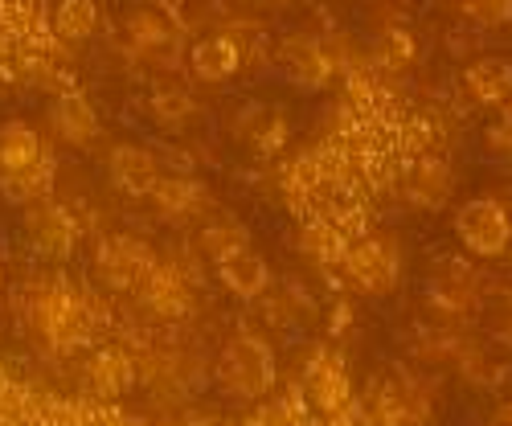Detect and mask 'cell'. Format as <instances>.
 <instances>
[{"instance_id":"obj_1","label":"cell","mask_w":512,"mask_h":426,"mask_svg":"<svg viewBox=\"0 0 512 426\" xmlns=\"http://www.w3.org/2000/svg\"><path fill=\"white\" fill-rule=\"evenodd\" d=\"M29 324L33 332L46 340L58 353H74L82 345H91L95 336V308L82 300V295L62 283V279H46L29 287Z\"/></svg>"},{"instance_id":"obj_30","label":"cell","mask_w":512,"mask_h":426,"mask_svg":"<svg viewBox=\"0 0 512 426\" xmlns=\"http://www.w3.org/2000/svg\"><path fill=\"white\" fill-rule=\"evenodd\" d=\"M484 140H488V152H496V156H512V123H508V119L492 123L488 132H484Z\"/></svg>"},{"instance_id":"obj_7","label":"cell","mask_w":512,"mask_h":426,"mask_svg":"<svg viewBox=\"0 0 512 426\" xmlns=\"http://www.w3.org/2000/svg\"><path fill=\"white\" fill-rule=\"evenodd\" d=\"M279 66H283L291 87H300V91H324L328 78H332L328 46L308 33H287L279 41Z\"/></svg>"},{"instance_id":"obj_3","label":"cell","mask_w":512,"mask_h":426,"mask_svg":"<svg viewBox=\"0 0 512 426\" xmlns=\"http://www.w3.org/2000/svg\"><path fill=\"white\" fill-rule=\"evenodd\" d=\"M455 238L472 259H500L512 242V218L508 209L492 197H472L455 213Z\"/></svg>"},{"instance_id":"obj_9","label":"cell","mask_w":512,"mask_h":426,"mask_svg":"<svg viewBox=\"0 0 512 426\" xmlns=\"http://www.w3.org/2000/svg\"><path fill=\"white\" fill-rule=\"evenodd\" d=\"M107 177L123 197H152L160 181V160L140 144H115L107 156Z\"/></svg>"},{"instance_id":"obj_22","label":"cell","mask_w":512,"mask_h":426,"mask_svg":"<svg viewBox=\"0 0 512 426\" xmlns=\"http://www.w3.org/2000/svg\"><path fill=\"white\" fill-rule=\"evenodd\" d=\"M127 37H132L140 50H168L181 41V25L160 9H136L127 17Z\"/></svg>"},{"instance_id":"obj_18","label":"cell","mask_w":512,"mask_h":426,"mask_svg":"<svg viewBox=\"0 0 512 426\" xmlns=\"http://www.w3.org/2000/svg\"><path fill=\"white\" fill-rule=\"evenodd\" d=\"M82 381H87V390L99 394V398H115L123 394L127 386L136 381V369H132V357L119 353V349H99L87 369H82Z\"/></svg>"},{"instance_id":"obj_15","label":"cell","mask_w":512,"mask_h":426,"mask_svg":"<svg viewBox=\"0 0 512 426\" xmlns=\"http://www.w3.org/2000/svg\"><path fill=\"white\" fill-rule=\"evenodd\" d=\"M218 279L230 295H238V300H259V295H267V287H271V267H267L263 254H254L246 246V250L218 263Z\"/></svg>"},{"instance_id":"obj_24","label":"cell","mask_w":512,"mask_h":426,"mask_svg":"<svg viewBox=\"0 0 512 426\" xmlns=\"http://www.w3.org/2000/svg\"><path fill=\"white\" fill-rule=\"evenodd\" d=\"M95 29H99V5L95 0H58L54 33L62 41H87Z\"/></svg>"},{"instance_id":"obj_2","label":"cell","mask_w":512,"mask_h":426,"mask_svg":"<svg viewBox=\"0 0 512 426\" xmlns=\"http://www.w3.org/2000/svg\"><path fill=\"white\" fill-rule=\"evenodd\" d=\"M213 377H218V390L234 402H259L271 394L279 365H275V349L259 332H238L230 345L218 353V365H213Z\"/></svg>"},{"instance_id":"obj_13","label":"cell","mask_w":512,"mask_h":426,"mask_svg":"<svg viewBox=\"0 0 512 426\" xmlns=\"http://www.w3.org/2000/svg\"><path fill=\"white\" fill-rule=\"evenodd\" d=\"M455 193V173L451 164L439 160V156H422L410 177H406V197L418 205V209H443Z\"/></svg>"},{"instance_id":"obj_6","label":"cell","mask_w":512,"mask_h":426,"mask_svg":"<svg viewBox=\"0 0 512 426\" xmlns=\"http://www.w3.org/2000/svg\"><path fill=\"white\" fill-rule=\"evenodd\" d=\"M25 242L29 250L37 254V259H46V263H66L74 246H78V222L70 218V213L54 201H33L25 205Z\"/></svg>"},{"instance_id":"obj_21","label":"cell","mask_w":512,"mask_h":426,"mask_svg":"<svg viewBox=\"0 0 512 426\" xmlns=\"http://www.w3.org/2000/svg\"><path fill=\"white\" fill-rule=\"evenodd\" d=\"M152 201L160 209V218L164 222H185L193 218V213L209 201L201 181H189V177H160L156 189H152Z\"/></svg>"},{"instance_id":"obj_4","label":"cell","mask_w":512,"mask_h":426,"mask_svg":"<svg viewBox=\"0 0 512 426\" xmlns=\"http://www.w3.org/2000/svg\"><path fill=\"white\" fill-rule=\"evenodd\" d=\"M156 267H160L156 250H152L144 238H132V234L107 238V242L99 246V254H95L99 283L111 287V291H140Z\"/></svg>"},{"instance_id":"obj_28","label":"cell","mask_w":512,"mask_h":426,"mask_svg":"<svg viewBox=\"0 0 512 426\" xmlns=\"http://www.w3.org/2000/svg\"><path fill=\"white\" fill-rule=\"evenodd\" d=\"M459 9L480 29H500L512 21V0H459Z\"/></svg>"},{"instance_id":"obj_26","label":"cell","mask_w":512,"mask_h":426,"mask_svg":"<svg viewBox=\"0 0 512 426\" xmlns=\"http://www.w3.org/2000/svg\"><path fill=\"white\" fill-rule=\"evenodd\" d=\"M414 54H418V46H414V37L406 29H386L373 41V58L386 70H406L414 62Z\"/></svg>"},{"instance_id":"obj_33","label":"cell","mask_w":512,"mask_h":426,"mask_svg":"<svg viewBox=\"0 0 512 426\" xmlns=\"http://www.w3.org/2000/svg\"><path fill=\"white\" fill-rule=\"evenodd\" d=\"M500 107H504V115H500V119H508V123H512V99H508V103H500Z\"/></svg>"},{"instance_id":"obj_5","label":"cell","mask_w":512,"mask_h":426,"mask_svg":"<svg viewBox=\"0 0 512 426\" xmlns=\"http://www.w3.org/2000/svg\"><path fill=\"white\" fill-rule=\"evenodd\" d=\"M345 271L361 295H386L402 283V250L394 238L373 234L345 250Z\"/></svg>"},{"instance_id":"obj_23","label":"cell","mask_w":512,"mask_h":426,"mask_svg":"<svg viewBox=\"0 0 512 426\" xmlns=\"http://www.w3.org/2000/svg\"><path fill=\"white\" fill-rule=\"evenodd\" d=\"M148 115H152L156 127H164V132H181V127L197 115V103H193V95L181 91V87H160V91H152V99H148Z\"/></svg>"},{"instance_id":"obj_34","label":"cell","mask_w":512,"mask_h":426,"mask_svg":"<svg viewBox=\"0 0 512 426\" xmlns=\"http://www.w3.org/2000/svg\"><path fill=\"white\" fill-rule=\"evenodd\" d=\"M0 283H5V263H0Z\"/></svg>"},{"instance_id":"obj_31","label":"cell","mask_w":512,"mask_h":426,"mask_svg":"<svg viewBox=\"0 0 512 426\" xmlns=\"http://www.w3.org/2000/svg\"><path fill=\"white\" fill-rule=\"evenodd\" d=\"M484 426H512V402L496 406V410L488 414V422H484Z\"/></svg>"},{"instance_id":"obj_27","label":"cell","mask_w":512,"mask_h":426,"mask_svg":"<svg viewBox=\"0 0 512 426\" xmlns=\"http://www.w3.org/2000/svg\"><path fill=\"white\" fill-rule=\"evenodd\" d=\"M484 332L492 336V345L512 349V287L496 291L492 300L484 304Z\"/></svg>"},{"instance_id":"obj_19","label":"cell","mask_w":512,"mask_h":426,"mask_svg":"<svg viewBox=\"0 0 512 426\" xmlns=\"http://www.w3.org/2000/svg\"><path fill=\"white\" fill-rule=\"evenodd\" d=\"M140 300H144V308L148 312H156V316H185L189 312V283L173 271V267H156L152 275H148V283L140 287Z\"/></svg>"},{"instance_id":"obj_29","label":"cell","mask_w":512,"mask_h":426,"mask_svg":"<svg viewBox=\"0 0 512 426\" xmlns=\"http://www.w3.org/2000/svg\"><path fill=\"white\" fill-rule=\"evenodd\" d=\"M308 250L316 254V259H340L345 263V250H340V238L332 230H308Z\"/></svg>"},{"instance_id":"obj_17","label":"cell","mask_w":512,"mask_h":426,"mask_svg":"<svg viewBox=\"0 0 512 426\" xmlns=\"http://www.w3.org/2000/svg\"><path fill=\"white\" fill-rule=\"evenodd\" d=\"M463 82H467V91H472L476 103L500 107V103L512 99V62L500 58V54H488V58H480V62L467 66Z\"/></svg>"},{"instance_id":"obj_11","label":"cell","mask_w":512,"mask_h":426,"mask_svg":"<svg viewBox=\"0 0 512 426\" xmlns=\"http://www.w3.org/2000/svg\"><path fill=\"white\" fill-rule=\"evenodd\" d=\"M377 414L386 426H426V418H431V402H426V394L414 386L410 377H390L386 386H381Z\"/></svg>"},{"instance_id":"obj_20","label":"cell","mask_w":512,"mask_h":426,"mask_svg":"<svg viewBox=\"0 0 512 426\" xmlns=\"http://www.w3.org/2000/svg\"><path fill=\"white\" fill-rule=\"evenodd\" d=\"M308 398H312V406H316L320 414L345 410L349 398H353V386H349L345 369H340L336 361H328V357L312 361V369H308Z\"/></svg>"},{"instance_id":"obj_10","label":"cell","mask_w":512,"mask_h":426,"mask_svg":"<svg viewBox=\"0 0 512 426\" xmlns=\"http://www.w3.org/2000/svg\"><path fill=\"white\" fill-rule=\"evenodd\" d=\"M431 300L443 312H472L480 300V275L463 259H443L431 279Z\"/></svg>"},{"instance_id":"obj_32","label":"cell","mask_w":512,"mask_h":426,"mask_svg":"<svg viewBox=\"0 0 512 426\" xmlns=\"http://www.w3.org/2000/svg\"><path fill=\"white\" fill-rule=\"evenodd\" d=\"M254 5H263V9H283L287 0H254Z\"/></svg>"},{"instance_id":"obj_12","label":"cell","mask_w":512,"mask_h":426,"mask_svg":"<svg viewBox=\"0 0 512 426\" xmlns=\"http://www.w3.org/2000/svg\"><path fill=\"white\" fill-rule=\"evenodd\" d=\"M50 127H54V136L62 144L87 148L99 136V115H95V107L82 99V95H58L50 103Z\"/></svg>"},{"instance_id":"obj_25","label":"cell","mask_w":512,"mask_h":426,"mask_svg":"<svg viewBox=\"0 0 512 426\" xmlns=\"http://www.w3.org/2000/svg\"><path fill=\"white\" fill-rule=\"evenodd\" d=\"M246 246H250V230L242 222H234V218H218V222H209L201 230V250L213 259V267H218L222 259H230V254L246 250Z\"/></svg>"},{"instance_id":"obj_14","label":"cell","mask_w":512,"mask_h":426,"mask_svg":"<svg viewBox=\"0 0 512 426\" xmlns=\"http://www.w3.org/2000/svg\"><path fill=\"white\" fill-rule=\"evenodd\" d=\"M189 70L201 78V82H226L242 70V46L226 33H213V37H201L197 46L189 50Z\"/></svg>"},{"instance_id":"obj_16","label":"cell","mask_w":512,"mask_h":426,"mask_svg":"<svg viewBox=\"0 0 512 426\" xmlns=\"http://www.w3.org/2000/svg\"><path fill=\"white\" fill-rule=\"evenodd\" d=\"M37 164H46V152H41V136L33 127L25 119L0 123V177L29 173Z\"/></svg>"},{"instance_id":"obj_8","label":"cell","mask_w":512,"mask_h":426,"mask_svg":"<svg viewBox=\"0 0 512 426\" xmlns=\"http://www.w3.org/2000/svg\"><path fill=\"white\" fill-rule=\"evenodd\" d=\"M230 136L246 152H254V156H275L283 148V140H287V119L275 107L254 99V103H242L238 107V115L230 123Z\"/></svg>"}]
</instances>
